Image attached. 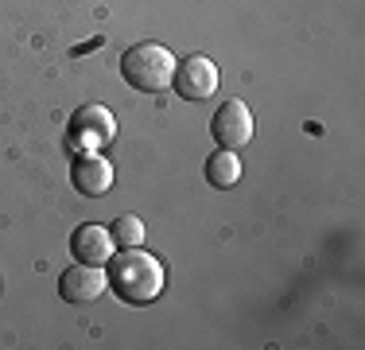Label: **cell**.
Here are the masks:
<instances>
[{
	"mask_svg": "<svg viewBox=\"0 0 365 350\" xmlns=\"http://www.w3.org/2000/svg\"><path fill=\"white\" fill-rule=\"evenodd\" d=\"M109 265V288L120 296L125 304H136V308H144V304H152L155 296L163 292V265L152 257V253H144L140 245L136 249H125V253H117V257H109L106 261Z\"/></svg>",
	"mask_w": 365,
	"mask_h": 350,
	"instance_id": "1",
	"label": "cell"
},
{
	"mask_svg": "<svg viewBox=\"0 0 365 350\" xmlns=\"http://www.w3.org/2000/svg\"><path fill=\"white\" fill-rule=\"evenodd\" d=\"M120 74L133 90L140 94H160L171 86V74H175V55H171L163 43H136V47L125 51L120 59Z\"/></svg>",
	"mask_w": 365,
	"mask_h": 350,
	"instance_id": "2",
	"label": "cell"
},
{
	"mask_svg": "<svg viewBox=\"0 0 365 350\" xmlns=\"http://www.w3.org/2000/svg\"><path fill=\"white\" fill-rule=\"evenodd\" d=\"M171 86H175L179 98L187 101H206L218 94V63H210L206 55H190L175 63V74H171Z\"/></svg>",
	"mask_w": 365,
	"mask_h": 350,
	"instance_id": "3",
	"label": "cell"
},
{
	"mask_svg": "<svg viewBox=\"0 0 365 350\" xmlns=\"http://www.w3.org/2000/svg\"><path fill=\"white\" fill-rule=\"evenodd\" d=\"M210 133L222 148H230V152L245 148L249 140H253V113H249V105L237 101V98L222 101L218 113H214V121H210Z\"/></svg>",
	"mask_w": 365,
	"mask_h": 350,
	"instance_id": "4",
	"label": "cell"
},
{
	"mask_svg": "<svg viewBox=\"0 0 365 350\" xmlns=\"http://www.w3.org/2000/svg\"><path fill=\"white\" fill-rule=\"evenodd\" d=\"M71 183H74L78 195H86V199L109 195V187H113V164L98 152V148H86V152H78L74 164H71Z\"/></svg>",
	"mask_w": 365,
	"mask_h": 350,
	"instance_id": "5",
	"label": "cell"
},
{
	"mask_svg": "<svg viewBox=\"0 0 365 350\" xmlns=\"http://www.w3.org/2000/svg\"><path fill=\"white\" fill-rule=\"evenodd\" d=\"M109 288V280L106 273H101V265H71V269H63V276H58V296H63L66 304H93V300H101V292Z\"/></svg>",
	"mask_w": 365,
	"mask_h": 350,
	"instance_id": "6",
	"label": "cell"
},
{
	"mask_svg": "<svg viewBox=\"0 0 365 350\" xmlns=\"http://www.w3.org/2000/svg\"><path fill=\"white\" fill-rule=\"evenodd\" d=\"M113 125H117V121H113V113L106 109V105H101V101H86V105H78L74 117H71V136L82 140L86 148H93V144L113 140V133H117Z\"/></svg>",
	"mask_w": 365,
	"mask_h": 350,
	"instance_id": "7",
	"label": "cell"
},
{
	"mask_svg": "<svg viewBox=\"0 0 365 350\" xmlns=\"http://www.w3.org/2000/svg\"><path fill=\"white\" fill-rule=\"evenodd\" d=\"M113 249H117L113 234L98 222H82L71 234V253H74V261H82V265H106V261L113 257Z\"/></svg>",
	"mask_w": 365,
	"mask_h": 350,
	"instance_id": "8",
	"label": "cell"
},
{
	"mask_svg": "<svg viewBox=\"0 0 365 350\" xmlns=\"http://www.w3.org/2000/svg\"><path fill=\"white\" fill-rule=\"evenodd\" d=\"M241 179V160H237V152H230V148H222V152H214L210 160H206V183L210 187H233V183Z\"/></svg>",
	"mask_w": 365,
	"mask_h": 350,
	"instance_id": "9",
	"label": "cell"
},
{
	"mask_svg": "<svg viewBox=\"0 0 365 350\" xmlns=\"http://www.w3.org/2000/svg\"><path fill=\"white\" fill-rule=\"evenodd\" d=\"M109 234H113V241H117L120 249H136V245H144V222L136 214H120Z\"/></svg>",
	"mask_w": 365,
	"mask_h": 350,
	"instance_id": "10",
	"label": "cell"
}]
</instances>
